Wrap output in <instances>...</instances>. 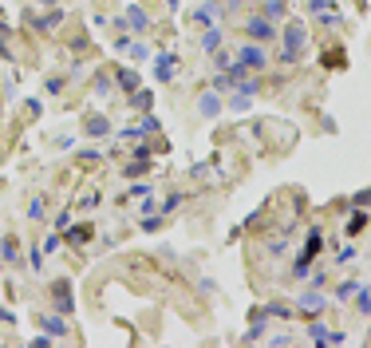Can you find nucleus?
Segmentation results:
<instances>
[{"instance_id": "7", "label": "nucleus", "mask_w": 371, "mask_h": 348, "mask_svg": "<svg viewBox=\"0 0 371 348\" xmlns=\"http://www.w3.org/2000/svg\"><path fill=\"white\" fill-rule=\"evenodd\" d=\"M44 329H47L52 336H63V333H67V324H63L60 317H44Z\"/></svg>"}, {"instance_id": "2", "label": "nucleus", "mask_w": 371, "mask_h": 348, "mask_svg": "<svg viewBox=\"0 0 371 348\" xmlns=\"http://www.w3.org/2000/svg\"><path fill=\"white\" fill-rule=\"evenodd\" d=\"M249 36L265 44V40H273V36H277V28H273V20H268V16H257V20H249Z\"/></svg>"}, {"instance_id": "16", "label": "nucleus", "mask_w": 371, "mask_h": 348, "mask_svg": "<svg viewBox=\"0 0 371 348\" xmlns=\"http://www.w3.org/2000/svg\"><path fill=\"white\" fill-rule=\"evenodd\" d=\"M87 127H91L87 135H107V119H91V123H87Z\"/></svg>"}, {"instance_id": "18", "label": "nucleus", "mask_w": 371, "mask_h": 348, "mask_svg": "<svg viewBox=\"0 0 371 348\" xmlns=\"http://www.w3.org/2000/svg\"><path fill=\"white\" fill-rule=\"evenodd\" d=\"M356 206H371V190H359V194H356Z\"/></svg>"}, {"instance_id": "13", "label": "nucleus", "mask_w": 371, "mask_h": 348, "mask_svg": "<svg viewBox=\"0 0 371 348\" xmlns=\"http://www.w3.org/2000/svg\"><path fill=\"white\" fill-rule=\"evenodd\" d=\"M56 301H60V309H71V297H67V285H56Z\"/></svg>"}, {"instance_id": "15", "label": "nucleus", "mask_w": 371, "mask_h": 348, "mask_svg": "<svg viewBox=\"0 0 371 348\" xmlns=\"http://www.w3.org/2000/svg\"><path fill=\"white\" fill-rule=\"evenodd\" d=\"M229 107H233V111H245V107H249V95H245V91H237V95H233V103H229Z\"/></svg>"}, {"instance_id": "11", "label": "nucleus", "mask_w": 371, "mask_h": 348, "mask_svg": "<svg viewBox=\"0 0 371 348\" xmlns=\"http://www.w3.org/2000/svg\"><path fill=\"white\" fill-rule=\"evenodd\" d=\"M213 16H217V8H213V4H209V8H197V12H193V24H209Z\"/></svg>"}, {"instance_id": "4", "label": "nucleus", "mask_w": 371, "mask_h": 348, "mask_svg": "<svg viewBox=\"0 0 371 348\" xmlns=\"http://www.w3.org/2000/svg\"><path fill=\"white\" fill-rule=\"evenodd\" d=\"M158 79H174V56H158Z\"/></svg>"}, {"instance_id": "9", "label": "nucleus", "mask_w": 371, "mask_h": 348, "mask_svg": "<svg viewBox=\"0 0 371 348\" xmlns=\"http://www.w3.org/2000/svg\"><path fill=\"white\" fill-rule=\"evenodd\" d=\"M0 253H4V261L12 265V261H16V253H20V245H16V238H8V242L0 245Z\"/></svg>"}, {"instance_id": "10", "label": "nucleus", "mask_w": 371, "mask_h": 348, "mask_svg": "<svg viewBox=\"0 0 371 348\" xmlns=\"http://www.w3.org/2000/svg\"><path fill=\"white\" fill-rule=\"evenodd\" d=\"M265 16H268V20L284 16V0H265Z\"/></svg>"}, {"instance_id": "8", "label": "nucleus", "mask_w": 371, "mask_h": 348, "mask_svg": "<svg viewBox=\"0 0 371 348\" xmlns=\"http://www.w3.org/2000/svg\"><path fill=\"white\" fill-rule=\"evenodd\" d=\"M348 234H359V229H367V214H352V222H348Z\"/></svg>"}, {"instance_id": "1", "label": "nucleus", "mask_w": 371, "mask_h": 348, "mask_svg": "<svg viewBox=\"0 0 371 348\" xmlns=\"http://www.w3.org/2000/svg\"><path fill=\"white\" fill-rule=\"evenodd\" d=\"M300 48H304V28L300 24H288V32H284V63L296 60Z\"/></svg>"}, {"instance_id": "3", "label": "nucleus", "mask_w": 371, "mask_h": 348, "mask_svg": "<svg viewBox=\"0 0 371 348\" xmlns=\"http://www.w3.org/2000/svg\"><path fill=\"white\" fill-rule=\"evenodd\" d=\"M241 63H245V67H265V52H261L257 44L241 48Z\"/></svg>"}, {"instance_id": "6", "label": "nucleus", "mask_w": 371, "mask_h": 348, "mask_svg": "<svg viewBox=\"0 0 371 348\" xmlns=\"http://www.w3.org/2000/svg\"><path fill=\"white\" fill-rule=\"evenodd\" d=\"M202 48H206V52H217V48H221V32L209 28V32H206V40H202Z\"/></svg>"}, {"instance_id": "14", "label": "nucleus", "mask_w": 371, "mask_h": 348, "mask_svg": "<svg viewBox=\"0 0 371 348\" xmlns=\"http://www.w3.org/2000/svg\"><path fill=\"white\" fill-rule=\"evenodd\" d=\"M119 83H122L127 91H134V87H138V76H131V72H119Z\"/></svg>"}, {"instance_id": "17", "label": "nucleus", "mask_w": 371, "mask_h": 348, "mask_svg": "<svg viewBox=\"0 0 371 348\" xmlns=\"http://www.w3.org/2000/svg\"><path fill=\"white\" fill-rule=\"evenodd\" d=\"M131 24H134V28H146V16L138 12V8H131Z\"/></svg>"}, {"instance_id": "12", "label": "nucleus", "mask_w": 371, "mask_h": 348, "mask_svg": "<svg viewBox=\"0 0 371 348\" xmlns=\"http://www.w3.org/2000/svg\"><path fill=\"white\" fill-rule=\"evenodd\" d=\"M202 111H206V115H217V111H221L217 95H206V99H202Z\"/></svg>"}, {"instance_id": "5", "label": "nucleus", "mask_w": 371, "mask_h": 348, "mask_svg": "<svg viewBox=\"0 0 371 348\" xmlns=\"http://www.w3.org/2000/svg\"><path fill=\"white\" fill-rule=\"evenodd\" d=\"M320 305H324V297H320V293H304V297H300V309H308V313H316Z\"/></svg>"}]
</instances>
